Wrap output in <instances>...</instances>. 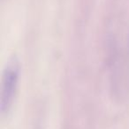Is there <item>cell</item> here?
I'll use <instances>...</instances> for the list:
<instances>
[{
	"instance_id": "6da1fadb",
	"label": "cell",
	"mask_w": 129,
	"mask_h": 129,
	"mask_svg": "<svg viewBox=\"0 0 129 129\" xmlns=\"http://www.w3.org/2000/svg\"><path fill=\"white\" fill-rule=\"evenodd\" d=\"M18 80L19 64L15 60H13L6 67L2 78L0 108L3 115L8 113L11 106L13 105V99L16 94Z\"/></svg>"
}]
</instances>
